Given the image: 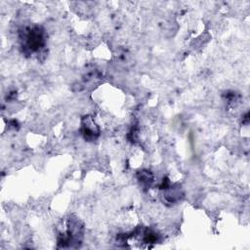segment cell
<instances>
[{
  "mask_svg": "<svg viewBox=\"0 0 250 250\" xmlns=\"http://www.w3.org/2000/svg\"><path fill=\"white\" fill-rule=\"evenodd\" d=\"M22 48L25 53H33L39 51L45 43L44 30L40 26L27 27L22 35Z\"/></svg>",
  "mask_w": 250,
  "mask_h": 250,
  "instance_id": "obj_1",
  "label": "cell"
},
{
  "mask_svg": "<svg viewBox=\"0 0 250 250\" xmlns=\"http://www.w3.org/2000/svg\"><path fill=\"white\" fill-rule=\"evenodd\" d=\"M82 132L85 139H95L99 135V129L93 122V120L87 116L83 120L82 124Z\"/></svg>",
  "mask_w": 250,
  "mask_h": 250,
  "instance_id": "obj_2",
  "label": "cell"
}]
</instances>
